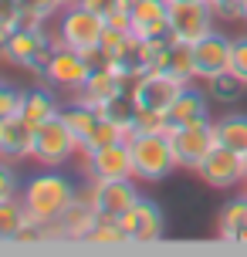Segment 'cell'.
<instances>
[{
	"label": "cell",
	"instance_id": "obj_1",
	"mask_svg": "<svg viewBox=\"0 0 247 257\" xmlns=\"http://www.w3.org/2000/svg\"><path fill=\"white\" fill-rule=\"evenodd\" d=\"M75 196H78L75 183L68 180L65 173L51 169V166L44 169V173H38V176H31V180L24 183V190H21V200H24V206H27V217L48 220V223H54V220L61 217L68 206L75 203Z\"/></svg>",
	"mask_w": 247,
	"mask_h": 257
},
{
	"label": "cell",
	"instance_id": "obj_2",
	"mask_svg": "<svg viewBox=\"0 0 247 257\" xmlns=\"http://www.w3.org/2000/svg\"><path fill=\"white\" fill-rule=\"evenodd\" d=\"M102 31H105V17L98 14H91L88 7H81V4H68L61 17H58V41L71 48V51H81L88 54L95 64H102Z\"/></svg>",
	"mask_w": 247,
	"mask_h": 257
},
{
	"label": "cell",
	"instance_id": "obj_3",
	"mask_svg": "<svg viewBox=\"0 0 247 257\" xmlns=\"http://www.w3.org/2000/svg\"><path fill=\"white\" fill-rule=\"evenodd\" d=\"M129 153H132V173L143 183L166 180L176 169V153H173L169 136H132Z\"/></svg>",
	"mask_w": 247,
	"mask_h": 257
},
{
	"label": "cell",
	"instance_id": "obj_4",
	"mask_svg": "<svg viewBox=\"0 0 247 257\" xmlns=\"http://www.w3.org/2000/svg\"><path fill=\"white\" fill-rule=\"evenodd\" d=\"M54 48H58V41H51V34L38 27V31H27V27H14L11 41L4 44V61L17 64V68H27V71H34V75H44V68L51 61Z\"/></svg>",
	"mask_w": 247,
	"mask_h": 257
},
{
	"label": "cell",
	"instance_id": "obj_5",
	"mask_svg": "<svg viewBox=\"0 0 247 257\" xmlns=\"http://www.w3.org/2000/svg\"><path fill=\"white\" fill-rule=\"evenodd\" d=\"M169 142H173V153H176V166L200 169L203 159L217 149V125L210 118L186 122V125L169 128Z\"/></svg>",
	"mask_w": 247,
	"mask_h": 257
},
{
	"label": "cell",
	"instance_id": "obj_6",
	"mask_svg": "<svg viewBox=\"0 0 247 257\" xmlns=\"http://www.w3.org/2000/svg\"><path fill=\"white\" fill-rule=\"evenodd\" d=\"M213 17L207 0H169V41L196 44L213 31Z\"/></svg>",
	"mask_w": 247,
	"mask_h": 257
},
{
	"label": "cell",
	"instance_id": "obj_7",
	"mask_svg": "<svg viewBox=\"0 0 247 257\" xmlns=\"http://www.w3.org/2000/svg\"><path fill=\"white\" fill-rule=\"evenodd\" d=\"M75 153H81L78 139L71 136V128L61 122V115L51 118V122H41V125H34V159H38L41 166H65L68 159Z\"/></svg>",
	"mask_w": 247,
	"mask_h": 257
},
{
	"label": "cell",
	"instance_id": "obj_8",
	"mask_svg": "<svg viewBox=\"0 0 247 257\" xmlns=\"http://www.w3.org/2000/svg\"><path fill=\"white\" fill-rule=\"evenodd\" d=\"M186 88L180 78H173L169 71H146L136 78V85L129 88V98L136 108L146 112H166L169 105L176 102V95Z\"/></svg>",
	"mask_w": 247,
	"mask_h": 257
},
{
	"label": "cell",
	"instance_id": "obj_9",
	"mask_svg": "<svg viewBox=\"0 0 247 257\" xmlns=\"http://www.w3.org/2000/svg\"><path fill=\"white\" fill-rule=\"evenodd\" d=\"M95 71V61H91L88 54L81 51H71V48H65L61 41H58V48H54L51 61H48V68H44V81L48 85H54V88H71L78 91L85 81H88V75Z\"/></svg>",
	"mask_w": 247,
	"mask_h": 257
},
{
	"label": "cell",
	"instance_id": "obj_10",
	"mask_svg": "<svg viewBox=\"0 0 247 257\" xmlns=\"http://www.w3.org/2000/svg\"><path fill=\"white\" fill-rule=\"evenodd\" d=\"M207 186H217V190H230V186H240L247 180V156L234 153L227 146H217L213 153L203 159V166L196 169Z\"/></svg>",
	"mask_w": 247,
	"mask_h": 257
},
{
	"label": "cell",
	"instance_id": "obj_11",
	"mask_svg": "<svg viewBox=\"0 0 247 257\" xmlns=\"http://www.w3.org/2000/svg\"><path fill=\"white\" fill-rule=\"evenodd\" d=\"M88 200H91V206L98 210V217L118 220L126 210H132V206H136L139 193H136L132 180H91Z\"/></svg>",
	"mask_w": 247,
	"mask_h": 257
},
{
	"label": "cell",
	"instance_id": "obj_12",
	"mask_svg": "<svg viewBox=\"0 0 247 257\" xmlns=\"http://www.w3.org/2000/svg\"><path fill=\"white\" fill-rule=\"evenodd\" d=\"M81 156H85V173H88V180H136L129 142H112V146H105V149L81 153Z\"/></svg>",
	"mask_w": 247,
	"mask_h": 257
},
{
	"label": "cell",
	"instance_id": "obj_13",
	"mask_svg": "<svg viewBox=\"0 0 247 257\" xmlns=\"http://www.w3.org/2000/svg\"><path fill=\"white\" fill-rule=\"evenodd\" d=\"M122 95H129V85H126L108 64H95V71L88 75V81L75 91V102L91 105V108L105 112V108H108L112 102H118Z\"/></svg>",
	"mask_w": 247,
	"mask_h": 257
},
{
	"label": "cell",
	"instance_id": "obj_14",
	"mask_svg": "<svg viewBox=\"0 0 247 257\" xmlns=\"http://www.w3.org/2000/svg\"><path fill=\"white\" fill-rule=\"evenodd\" d=\"M118 227L129 233L132 244H153V240L163 237V227H166V223H163V210H159V203L139 196L136 206L118 217Z\"/></svg>",
	"mask_w": 247,
	"mask_h": 257
},
{
	"label": "cell",
	"instance_id": "obj_15",
	"mask_svg": "<svg viewBox=\"0 0 247 257\" xmlns=\"http://www.w3.org/2000/svg\"><path fill=\"white\" fill-rule=\"evenodd\" d=\"M193 61L200 78H217L223 71H230L234 61V38H227L220 31H210L207 38H200L193 44Z\"/></svg>",
	"mask_w": 247,
	"mask_h": 257
},
{
	"label": "cell",
	"instance_id": "obj_16",
	"mask_svg": "<svg viewBox=\"0 0 247 257\" xmlns=\"http://www.w3.org/2000/svg\"><path fill=\"white\" fill-rule=\"evenodd\" d=\"M129 14H132V34L139 41L169 38V0H139Z\"/></svg>",
	"mask_w": 247,
	"mask_h": 257
},
{
	"label": "cell",
	"instance_id": "obj_17",
	"mask_svg": "<svg viewBox=\"0 0 247 257\" xmlns=\"http://www.w3.org/2000/svg\"><path fill=\"white\" fill-rule=\"evenodd\" d=\"M98 210L91 206L88 193H78L75 196V203L68 206L65 213L58 217V230H61V240H85L91 233V227L98 223Z\"/></svg>",
	"mask_w": 247,
	"mask_h": 257
},
{
	"label": "cell",
	"instance_id": "obj_18",
	"mask_svg": "<svg viewBox=\"0 0 247 257\" xmlns=\"http://www.w3.org/2000/svg\"><path fill=\"white\" fill-rule=\"evenodd\" d=\"M34 153V125L24 115L0 118V156L17 159V156Z\"/></svg>",
	"mask_w": 247,
	"mask_h": 257
},
{
	"label": "cell",
	"instance_id": "obj_19",
	"mask_svg": "<svg viewBox=\"0 0 247 257\" xmlns=\"http://www.w3.org/2000/svg\"><path fill=\"white\" fill-rule=\"evenodd\" d=\"M166 118H169V125H173V128H176V125H186V122H200V118H210L207 95L186 85V88L176 95V102L166 108Z\"/></svg>",
	"mask_w": 247,
	"mask_h": 257
},
{
	"label": "cell",
	"instance_id": "obj_20",
	"mask_svg": "<svg viewBox=\"0 0 247 257\" xmlns=\"http://www.w3.org/2000/svg\"><path fill=\"white\" fill-rule=\"evenodd\" d=\"M223 240H247V193L237 196L220 210V223H217Z\"/></svg>",
	"mask_w": 247,
	"mask_h": 257
},
{
	"label": "cell",
	"instance_id": "obj_21",
	"mask_svg": "<svg viewBox=\"0 0 247 257\" xmlns=\"http://www.w3.org/2000/svg\"><path fill=\"white\" fill-rule=\"evenodd\" d=\"M21 115L31 122V125H41V122H51V118L61 115V108H58V98H54L48 88H34L24 95V108H21Z\"/></svg>",
	"mask_w": 247,
	"mask_h": 257
},
{
	"label": "cell",
	"instance_id": "obj_22",
	"mask_svg": "<svg viewBox=\"0 0 247 257\" xmlns=\"http://www.w3.org/2000/svg\"><path fill=\"white\" fill-rule=\"evenodd\" d=\"M213 125H217V146H227V149L247 156V115L244 112H230V115L217 118Z\"/></svg>",
	"mask_w": 247,
	"mask_h": 257
},
{
	"label": "cell",
	"instance_id": "obj_23",
	"mask_svg": "<svg viewBox=\"0 0 247 257\" xmlns=\"http://www.w3.org/2000/svg\"><path fill=\"white\" fill-rule=\"evenodd\" d=\"M166 71L173 78H180L183 85H190L196 75V61H193V44H180V41H169V54H166Z\"/></svg>",
	"mask_w": 247,
	"mask_h": 257
},
{
	"label": "cell",
	"instance_id": "obj_24",
	"mask_svg": "<svg viewBox=\"0 0 247 257\" xmlns=\"http://www.w3.org/2000/svg\"><path fill=\"white\" fill-rule=\"evenodd\" d=\"M98 115H102L98 108H91V105H81V102H75V105H68V108H61V122L71 128V136L78 139V146L85 142V136H88L91 128H95Z\"/></svg>",
	"mask_w": 247,
	"mask_h": 257
},
{
	"label": "cell",
	"instance_id": "obj_25",
	"mask_svg": "<svg viewBox=\"0 0 247 257\" xmlns=\"http://www.w3.org/2000/svg\"><path fill=\"white\" fill-rule=\"evenodd\" d=\"M24 220H27L24 200H17V196L0 200V240H17V233H21V227H24Z\"/></svg>",
	"mask_w": 247,
	"mask_h": 257
},
{
	"label": "cell",
	"instance_id": "obj_26",
	"mask_svg": "<svg viewBox=\"0 0 247 257\" xmlns=\"http://www.w3.org/2000/svg\"><path fill=\"white\" fill-rule=\"evenodd\" d=\"M112 142H129L126 139V132L112 122V118L98 115V122H95V128H91L88 136H85V142H81V153H95V149H105V146H112Z\"/></svg>",
	"mask_w": 247,
	"mask_h": 257
},
{
	"label": "cell",
	"instance_id": "obj_27",
	"mask_svg": "<svg viewBox=\"0 0 247 257\" xmlns=\"http://www.w3.org/2000/svg\"><path fill=\"white\" fill-rule=\"evenodd\" d=\"M85 244H98V247H118V244H132L129 233L118 227V220H98L95 227H91V233L85 237Z\"/></svg>",
	"mask_w": 247,
	"mask_h": 257
},
{
	"label": "cell",
	"instance_id": "obj_28",
	"mask_svg": "<svg viewBox=\"0 0 247 257\" xmlns=\"http://www.w3.org/2000/svg\"><path fill=\"white\" fill-rule=\"evenodd\" d=\"M207 88L213 95V102H223V105H234L244 91V81L234 75V71H223L217 78H207Z\"/></svg>",
	"mask_w": 247,
	"mask_h": 257
},
{
	"label": "cell",
	"instance_id": "obj_29",
	"mask_svg": "<svg viewBox=\"0 0 247 257\" xmlns=\"http://www.w3.org/2000/svg\"><path fill=\"white\" fill-rule=\"evenodd\" d=\"M24 95H27V91H17V88H11V85L0 81V118L21 115V108H24Z\"/></svg>",
	"mask_w": 247,
	"mask_h": 257
},
{
	"label": "cell",
	"instance_id": "obj_30",
	"mask_svg": "<svg viewBox=\"0 0 247 257\" xmlns=\"http://www.w3.org/2000/svg\"><path fill=\"white\" fill-rule=\"evenodd\" d=\"M4 159H7V156H4ZM4 159H0V200H11V196H17L24 186H21V180H17L14 166L4 163Z\"/></svg>",
	"mask_w": 247,
	"mask_h": 257
},
{
	"label": "cell",
	"instance_id": "obj_31",
	"mask_svg": "<svg viewBox=\"0 0 247 257\" xmlns=\"http://www.w3.org/2000/svg\"><path fill=\"white\" fill-rule=\"evenodd\" d=\"M230 71L247 85V34L234 38V61H230Z\"/></svg>",
	"mask_w": 247,
	"mask_h": 257
},
{
	"label": "cell",
	"instance_id": "obj_32",
	"mask_svg": "<svg viewBox=\"0 0 247 257\" xmlns=\"http://www.w3.org/2000/svg\"><path fill=\"white\" fill-rule=\"evenodd\" d=\"M24 7H31L34 14H41L44 21H51L54 14L65 11V0H24Z\"/></svg>",
	"mask_w": 247,
	"mask_h": 257
},
{
	"label": "cell",
	"instance_id": "obj_33",
	"mask_svg": "<svg viewBox=\"0 0 247 257\" xmlns=\"http://www.w3.org/2000/svg\"><path fill=\"white\" fill-rule=\"evenodd\" d=\"M78 4H81V7H88L91 14L105 17V21H108L115 11H122V0H78Z\"/></svg>",
	"mask_w": 247,
	"mask_h": 257
},
{
	"label": "cell",
	"instance_id": "obj_34",
	"mask_svg": "<svg viewBox=\"0 0 247 257\" xmlns=\"http://www.w3.org/2000/svg\"><path fill=\"white\" fill-rule=\"evenodd\" d=\"M21 4H24V0H0V24L17 27V14H21Z\"/></svg>",
	"mask_w": 247,
	"mask_h": 257
},
{
	"label": "cell",
	"instance_id": "obj_35",
	"mask_svg": "<svg viewBox=\"0 0 247 257\" xmlns=\"http://www.w3.org/2000/svg\"><path fill=\"white\" fill-rule=\"evenodd\" d=\"M207 4L217 17H237V7H240V0H207Z\"/></svg>",
	"mask_w": 247,
	"mask_h": 257
},
{
	"label": "cell",
	"instance_id": "obj_36",
	"mask_svg": "<svg viewBox=\"0 0 247 257\" xmlns=\"http://www.w3.org/2000/svg\"><path fill=\"white\" fill-rule=\"evenodd\" d=\"M237 17H240V21H247V0H240V7H237Z\"/></svg>",
	"mask_w": 247,
	"mask_h": 257
},
{
	"label": "cell",
	"instance_id": "obj_37",
	"mask_svg": "<svg viewBox=\"0 0 247 257\" xmlns=\"http://www.w3.org/2000/svg\"><path fill=\"white\" fill-rule=\"evenodd\" d=\"M136 4H139V0H122V7H126V11H132Z\"/></svg>",
	"mask_w": 247,
	"mask_h": 257
},
{
	"label": "cell",
	"instance_id": "obj_38",
	"mask_svg": "<svg viewBox=\"0 0 247 257\" xmlns=\"http://www.w3.org/2000/svg\"><path fill=\"white\" fill-rule=\"evenodd\" d=\"M68 4H78V0H65V7H68Z\"/></svg>",
	"mask_w": 247,
	"mask_h": 257
},
{
	"label": "cell",
	"instance_id": "obj_39",
	"mask_svg": "<svg viewBox=\"0 0 247 257\" xmlns=\"http://www.w3.org/2000/svg\"><path fill=\"white\" fill-rule=\"evenodd\" d=\"M244 186H247V180H244Z\"/></svg>",
	"mask_w": 247,
	"mask_h": 257
}]
</instances>
